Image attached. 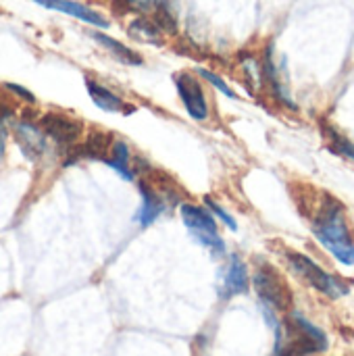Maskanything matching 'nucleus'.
<instances>
[{
	"label": "nucleus",
	"instance_id": "1",
	"mask_svg": "<svg viewBox=\"0 0 354 356\" xmlns=\"http://www.w3.org/2000/svg\"><path fill=\"white\" fill-rule=\"evenodd\" d=\"M315 238L342 263L354 265V242L344 223V209L338 200L325 198L319 213L313 219Z\"/></svg>",
	"mask_w": 354,
	"mask_h": 356
},
{
	"label": "nucleus",
	"instance_id": "2",
	"mask_svg": "<svg viewBox=\"0 0 354 356\" xmlns=\"http://www.w3.org/2000/svg\"><path fill=\"white\" fill-rule=\"evenodd\" d=\"M330 342L325 334L307 321L300 313L290 315L286 325V338L277 336V356H309L328 350Z\"/></svg>",
	"mask_w": 354,
	"mask_h": 356
},
{
	"label": "nucleus",
	"instance_id": "3",
	"mask_svg": "<svg viewBox=\"0 0 354 356\" xmlns=\"http://www.w3.org/2000/svg\"><path fill=\"white\" fill-rule=\"evenodd\" d=\"M179 213H182L184 225L188 227V232L192 234V238L198 244L209 248L215 257H223L225 254V244H223V240L219 236L217 221H215V217L207 209L188 202V204H182Z\"/></svg>",
	"mask_w": 354,
	"mask_h": 356
},
{
	"label": "nucleus",
	"instance_id": "4",
	"mask_svg": "<svg viewBox=\"0 0 354 356\" xmlns=\"http://www.w3.org/2000/svg\"><path fill=\"white\" fill-rule=\"evenodd\" d=\"M288 263H290L292 271L303 282H307L309 286H313L315 290H319L321 294H325L334 300L348 292V288L340 280H336L334 275L323 271L315 261H311L309 257H305L300 252H288Z\"/></svg>",
	"mask_w": 354,
	"mask_h": 356
},
{
	"label": "nucleus",
	"instance_id": "5",
	"mask_svg": "<svg viewBox=\"0 0 354 356\" xmlns=\"http://www.w3.org/2000/svg\"><path fill=\"white\" fill-rule=\"evenodd\" d=\"M255 290L259 294V298L269 305L275 311H288L292 305V290L286 284V280L271 267V265H261L255 271L252 277Z\"/></svg>",
	"mask_w": 354,
	"mask_h": 356
},
{
	"label": "nucleus",
	"instance_id": "6",
	"mask_svg": "<svg viewBox=\"0 0 354 356\" xmlns=\"http://www.w3.org/2000/svg\"><path fill=\"white\" fill-rule=\"evenodd\" d=\"M40 127L46 134V138H50L54 144L71 148L73 144H77L83 138V123L77 117L65 115V113H46L40 119Z\"/></svg>",
	"mask_w": 354,
	"mask_h": 356
},
{
	"label": "nucleus",
	"instance_id": "7",
	"mask_svg": "<svg viewBox=\"0 0 354 356\" xmlns=\"http://www.w3.org/2000/svg\"><path fill=\"white\" fill-rule=\"evenodd\" d=\"M175 88L179 94V100L186 108V113L194 121H207L209 119V100L204 96L202 83L194 73H177L175 75Z\"/></svg>",
	"mask_w": 354,
	"mask_h": 356
},
{
	"label": "nucleus",
	"instance_id": "8",
	"mask_svg": "<svg viewBox=\"0 0 354 356\" xmlns=\"http://www.w3.org/2000/svg\"><path fill=\"white\" fill-rule=\"evenodd\" d=\"M138 188H140L142 204L136 211L134 221L140 223V225H152L163 215V211L167 207V198L171 200L173 196L167 194V192H161L154 181L150 184V179H140L138 181Z\"/></svg>",
	"mask_w": 354,
	"mask_h": 356
},
{
	"label": "nucleus",
	"instance_id": "9",
	"mask_svg": "<svg viewBox=\"0 0 354 356\" xmlns=\"http://www.w3.org/2000/svg\"><path fill=\"white\" fill-rule=\"evenodd\" d=\"M15 142L29 161H38L46 152V134L40 125L27 119H19L15 125Z\"/></svg>",
	"mask_w": 354,
	"mask_h": 356
},
{
	"label": "nucleus",
	"instance_id": "10",
	"mask_svg": "<svg viewBox=\"0 0 354 356\" xmlns=\"http://www.w3.org/2000/svg\"><path fill=\"white\" fill-rule=\"evenodd\" d=\"M33 2L40 4V6H44V8L58 10V13H63V15L75 17V19L88 23V25L102 27V29L108 27V19H106L102 13H98V10H94V8H90V6H86V4H81V2H75V0H33Z\"/></svg>",
	"mask_w": 354,
	"mask_h": 356
},
{
	"label": "nucleus",
	"instance_id": "11",
	"mask_svg": "<svg viewBox=\"0 0 354 356\" xmlns=\"http://www.w3.org/2000/svg\"><path fill=\"white\" fill-rule=\"evenodd\" d=\"M129 161H131V152H129L127 142L121 140V138H117V140H113L111 152H108V156H106L102 163H106V165H108L115 173H119L125 181H134V179H136V171L131 169Z\"/></svg>",
	"mask_w": 354,
	"mask_h": 356
},
{
	"label": "nucleus",
	"instance_id": "12",
	"mask_svg": "<svg viewBox=\"0 0 354 356\" xmlns=\"http://www.w3.org/2000/svg\"><path fill=\"white\" fill-rule=\"evenodd\" d=\"M246 290H248V271H246V265L242 263L240 257H232L230 267H227V273H225V280H223L221 296L223 298H230V296H236V294H244Z\"/></svg>",
	"mask_w": 354,
	"mask_h": 356
},
{
	"label": "nucleus",
	"instance_id": "13",
	"mask_svg": "<svg viewBox=\"0 0 354 356\" xmlns=\"http://www.w3.org/2000/svg\"><path fill=\"white\" fill-rule=\"evenodd\" d=\"M92 38H94L104 50H108V52L113 54V58H117L119 63L129 65V67H140V65H142V56H140L134 48L125 46L123 42H119V40H115V38H111V35H106V33H102V31H92Z\"/></svg>",
	"mask_w": 354,
	"mask_h": 356
},
{
	"label": "nucleus",
	"instance_id": "14",
	"mask_svg": "<svg viewBox=\"0 0 354 356\" xmlns=\"http://www.w3.org/2000/svg\"><path fill=\"white\" fill-rule=\"evenodd\" d=\"M86 90H88L92 102H94L98 108H102V111H106V113H121V111H125V102H123L115 92H111L106 86L98 83L96 79L86 77Z\"/></svg>",
	"mask_w": 354,
	"mask_h": 356
},
{
	"label": "nucleus",
	"instance_id": "15",
	"mask_svg": "<svg viewBox=\"0 0 354 356\" xmlns=\"http://www.w3.org/2000/svg\"><path fill=\"white\" fill-rule=\"evenodd\" d=\"M152 21L163 33H177V0H152Z\"/></svg>",
	"mask_w": 354,
	"mask_h": 356
},
{
	"label": "nucleus",
	"instance_id": "16",
	"mask_svg": "<svg viewBox=\"0 0 354 356\" xmlns=\"http://www.w3.org/2000/svg\"><path fill=\"white\" fill-rule=\"evenodd\" d=\"M129 35L138 42H144V44H161L163 42V31L159 29V25L148 19V17H138L129 23L127 27Z\"/></svg>",
	"mask_w": 354,
	"mask_h": 356
},
{
	"label": "nucleus",
	"instance_id": "17",
	"mask_svg": "<svg viewBox=\"0 0 354 356\" xmlns=\"http://www.w3.org/2000/svg\"><path fill=\"white\" fill-rule=\"evenodd\" d=\"M325 136L330 138V148L334 150V152H338V154H342V156H348V159H353L354 161V144L353 142H348L344 136H340V134H336L334 129H325Z\"/></svg>",
	"mask_w": 354,
	"mask_h": 356
},
{
	"label": "nucleus",
	"instance_id": "18",
	"mask_svg": "<svg viewBox=\"0 0 354 356\" xmlns=\"http://www.w3.org/2000/svg\"><path fill=\"white\" fill-rule=\"evenodd\" d=\"M198 75H200L202 79H207L209 83H213V86H215L221 94H225L227 98H236V92H234L217 73H213V71H209V69H198Z\"/></svg>",
	"mask_w": 354,
	"mask_h": 356
},
{
	"label": "nucleus",
	"instance_id": "19",
	"mask_svg": "<svg viewBox=\"0 0 354 356\" xmlns=\"http://www.w3.org/2000/svg\"><path fill=\"white\" fill-rule=\"evenodd\" d=\"M204 202H207V209L213 213V217H219V219H221V221H223L232 232H236V229H238V223L234 221V217H232L230 213H225V211H223V207H221L219 202H215L211 196H207V198H204Z\"/></svg>",
	"mask_w": 354,
	"mask_h": 356
},
{
	"label": "nucleus",
	"instance_id": "20",
	"mask_svg": "<svg viewBox=\"0 0 354 356\" xmlns=\"http://www.w3.org/2000/svg\"><path fill=\"white\" fill-rule=\"evenodd\" d=\"M13 108L8 106V104H0V163H2V159H4V146H6V123H8V119L13 117Z\"/></svg>",
	"mask_w": 354,
	"mask_h": 356
},
{
	"label": "nucleus",
	"instance_id": "21",
	"mask_svg": "<svg viewBox=\"0 0 354 356\" xmlns=\"http://www.w3.org/2000/svg\"><path fill=\"white\" fill-rule=\"evenodd\" d=\"M4 88H6L8 92H13L19 100H25L27 104H33V102H35V96H33L29 90H25L23 86H17V83H4Z\"/></svg>",
	"mask_w": 354,
	"mask_h": 356
},
{
	"label": "nucleus",
	"instance_id": "22",
	"mask_svg": "<svg viewBox=\"0 0 354 356\" xmlns=\"http://www.w3.org/2000/svg\"><path fill=\"white\" fill-rule=\"evenodd\" d=\"M123 8L134 10V13H148L152 8V0H119Z\"/></svg>",
	"mask_w": 354,
	"mask_h": 356
}]
</instances>
